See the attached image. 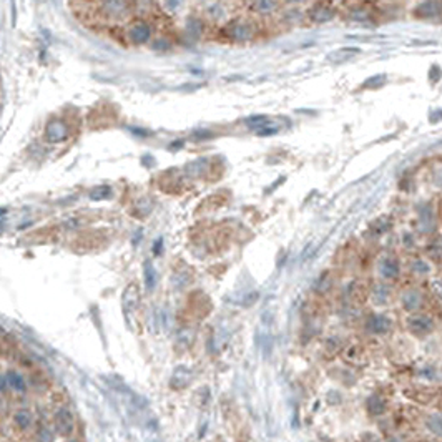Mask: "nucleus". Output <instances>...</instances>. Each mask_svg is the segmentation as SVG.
Wrapping results in <instances>:
<instances>
[{
    "label": "nucleus",
    "instance_id": "4468645a",
    "mask_svg": "<svg viewBox=\"0 0 442 442\" xmlns=\"http://www.w3.org/2000/svg\"><path fill=\"white\" fill-rule=\"evenodd\" d=\"M333 15H334V12H333L331 9H326L324 4L318 5L316 9L311 12V18H313L316 24H324V22H327V20H331Z\"/></svg>",
    "mask_w": 442,
    "mask_h": 442
},
{
    "label": "nucleus",
    "instance_id": "39448f33",
    "mask_svg": "<svg viewBox=\"0 0 442 442\" xmlns=\"http://www.w3.org/2000/svg\"><path fill=\"white\" fill-rule=\"evenodd\" d=\"M55 427L62 436H69L73 431V417L69 409H58L55 414Z\"/></svg>",
    "mask_w": 442,
    "mask_h": 442
},
{
    "label": "nucleus",
    "instance_id": "aec40b11",
    "mask_svg": "<svg viewBox=\"0 0 442 442\" xmlns=\"http://www.w3.org/2000/svg\"><path fill=\"white\" fill-rule=\"evenodd\" d=\"M386 83V75H376V77H371L367 82L363 85L364 89H379Z\"/></svg>",
    "mask_w": 442,
    "mask_h": 442
},
{
    "label": "nucleus",
    "instance_id": "6e6552de",
    "mask_svg": "<svg viewBox=\"0 0 442 442\" xmlns=\"http://www.w3.org/2000/svg\"><path fill=\"white\" fill-rule=\"evenodd\" d=\"M228 35L234 40H250L253 37V30L248 24L236 22L228 27Z\"/></svg>",
    "mask_w": 442,
    "mask_h": 442
},
{
    "label": "nucleus",
    "instance_id": "ddd939ff",
    "mask_svg": "<svg viewBox=\"0 0 442 442\" xmlns=\"http://www.w3.org/2000/svg\"><path fill=\"white\" fill-rule=\"evenodd\" d=\"M442 12V4H437V2H424L419 5L417 9V15L419 17H436L439 15V13Z\"/></svg>",
    "mask_w": 442,
    "mask_h": 442
},
{
    "label": "nucleus",
    "instance_id": "f03ea898",
    "mask_svg": "<svg viewBox=\"0 0 442 442\" xmlns=\"http://www.w3.org/2000/svg\"><path fill=\"white\" fill-rule=\"evenodd\" d=\"M245 123H246L248 128L256 130L259 135H273V133H276V128L271 125V120L268 117H263V115L246 118Z\"/></svg>",
    "mask_w": 442,
    "mask_h": 442
},
{
    "label": "nucleus",
    "instance_id": "f257e3e1",
    "mask_svg": "<svg viewBox=\"0 0 442 442\" xmlns=\"http://www.w3.org/2000/svg\"><path fill=\"white\" fill-rule=\"evenodd\" d=\"M434 327H436L434 321L429 316H426V314H412L407 319V329L417 338H424L427 334H431Z\"/></svg>",
    "mask_w": 442,
    "mask_h": 442
},
{
    "label": "nucleus",
    "instance_id": "6ab92c4d",
    "mask_svg": "<svg viewBox=\"0 0 442 442\" xmlns=\"http://www.w3.org/2000/svg\"><path fill=\"white\" fill-rule=\"evenodd\" d=\"M110 193H112L110 186H106V185H103V186H97V188H93V190H92L90 198H92V200H105L106 196L110 195Z\"/></svg>",
    "mask_w": 442,
    "mask_h": 442
},
{
    "label": "nucleus",
    "instance_id": "dca6fc26",
    "mask_svg": "<svg viewBox=\"0 0 442 442\" xmlns=\"http://www.w3.org/2000/svg\"><path fill=\"white\" fill-rule=\"evenodd\" d=\"M5 379L9 381V384L12 386V389H15V391H18V392H24L25 391V381H24V378L20 376L18 372H9L5 376Z\"/></svg>",
    "mask_w": 442,
    "mask_h": 442
},
{
    "label": "nucleus",
    "instance_id": "20e7f679",
    "mask_svg": "<svg viewBox=\"0 0 442 442\" xmlns=\"http://www.w3.org/2000/svg\"><path fill=\"white\" fill-rule=\"evenodd\" d=\"M424 429L431 434L432 437L442 439V411H434L427 414L424 419Z\"/></svg>",
    "mask_w": 442,
    "mask_h": 442
},
{
    "label": "nucleus",
    "instance_id": "423d86ee",
    "mask_svg": "<svg viewBox=\"0 0 442 442\" xmlns=\"http://www.w3.org/2000/svg\"><path fill=\"white\" fill-rule=\"evenodd\" d=\"M391 327H392V321L387 316H381V314L371 316L369 321H367V331L372 334H386L391 331Z\"/></svg>",
    "mask_w": 442,
    "mask_h": 442
},
{
    "label": "nucleus",
    "instance_id": "0eeeda50",
    "mask_svg": "<svg viewBox=\"0 0 442 442\" xmlns=\"http://www.w3.org/2000/svg\"><path fill=\"white\" fill-rule=\"evenodd\" d=\"M128 37L133 43H145L150 38V27L145 22H135L128 29Z\"/></svg>",
    "mask_w": 442,
    "mask_h": 442
},
{
    "label": "nucleus",
    "instance_id": "5701e85b",
    "mask_svg": "<svg viewBox=\"0 0 442 442\" xmlns=\"http://www.w3.org/2000/svg\"><path fill=\"white\" fill-rule=\"evenodd\" d=\"M387 442H407V440L404 437H401V436H392V437L387 439Z\"/></svg>",
    "mask_w": 442,
    "mask_h": 442
},
{
    "label": "nucleus",
    "instance_id": "412c9836",
    "mask_svg": "<svg viewBox=\"0 0 442 442\" xmlns=\"http://www.w3.org/2000/svg\"><path fill=\"white\" fill-rule=\"evenodd\" d=\"M414 271H419V273H429V264L423 263V261H417V263L412 264Z\"/></svg>",
    "mask_w": 442,
    "mask_h": 442
},
{
    "label": "nucleus",
    "instance_id": "f3484780",
    "mask_svg": "<svg viewBox=\"0 0 442 442\" xmlns=\"http://www.w3.org/2000/svg\"><path fill=\"white\" fill-rule=\"evenodd\" d=\"M13 421H15V424L18 427L25 429V427H30V424H32V414L29 411H25V409L17 411L15 416H13Z\"/></svg>",
    "mask_w": 442,
    "mask_h": 442
},
{
    "label": "nucleus",
    "instance_id": "2eb2a0df",
    "mask_svg": "<svg viewBox=\"0 0 442 442\" xmlns=\"http://www.w3.org/2000/svg\"><path fill=\"white\" fill-rule=\"evenodd\" d=\"M381 273H383L384 278H389V279L396 278L397 274H399V264H397V261L392 259V258L384 259V263L381 264Z\"/></svg>",
    "mask_w": 442,
    "mask_h": 442
},
{
    "label": "nucleus",
    "instance_id": "a211bd4d",
    "mask_svg": "<svg viewBox=\"0 0 442 442\" xmlns=\"http://www.w3.org/2000/svg\"><path fill=\"white\" fill-rule=\"evenodd\" d=\"M155 283H157V271L150 261H146L145 263V284L148 290H153Z\"/></svg>",
    "mask_w": 442,
    "mask_h": 442
},
{
    "label": "nucleus",
    "instance_id": "f8f14e48",
    "mask_svg": "<svg viewBox=\"0 0 442 442\" xmlns=\"http://www.w3.org/2000/svg\"><path fill=\"white\" fill-rule=\"evenodd\" d=\"M421 303H423V298H421V294L417 291H407L404 296H403V306L404 310L407 311H416L417 307L421 306Z\"/></svg>",
    "mask_w": 442,
    "mask_h": 442
},
{
    "label": "nucleus",
    "instance_id": "9d476101",
    "mask_svg": "<svg viewBox=\"0 0 442 442\" xmlns=\"http://www.w3.org/2000/svg\"><path fill=\"white\" fill-rule=\"evenodd\" d=\"M361 50L359 49H354V47H351V49H339V50H334L333 53H329L327 55V60L333 63H343L346 62V60L352 58L354 55H358Z\"/></svg>",
    "mask_w": 442,
    "mask_h": 442
},
{
    "label": "nucleus",
    "instance_id": "4be33fe9",
    "mask_svg": "<svg viewBox=\"0 0 442 442\" xmlns=\"http://www.w3.org/2000/svg\"><path fill=\"white\" fill-rule=\"evenodd\" d=\"M439 75H440L439 67H432V70L429 72V78H432V82H436V80L439 78Z\"/></svg>",
    "mask_w": 442,
    "mask_h": 442
},
{
    "label": "nucleus",
    "instance_id": "1a4fd4ad",
    "mask_svg": "<svg viewBox=\"0 0 442 442\" xmlns=\"http://www.w3.org/2000/svg\"><path fill=\"white\" fill-rule=\"evenodd\" d=\"M366 409H367V412L371 414V416H383V414H386V411H387V404H386V401L381 396H378V394H372V396L367 399Z\"/></svg>",
    "mask_w": 442,
    "mask_h": 442
},
{
    "label": "nucleus",
    "instance_id": "7ed1b4c3",
    "mask_svg": "<svg viewBox=\"0 0 442 442\" xmlns=\"http://www.w3.org/2000/svg\"><path fill=\"white\" fill-rule=\"evenodd\" d=\"M69 137V128L63 122L60 120H53V122L49 123L47 126V140L52 143H58V142H63Z\"/></svg>",
    "mask_w": 442,
    "mask_h": 442
},
{
    "label": "nucleus",
    "instance_id": "9b49d317",
    "mask_svg": "<svg viewBox=\"0 0 442 442\" xmlns=\"http://www.w3.org/2000/svg\"><path fill=\"white\" fill-rule=\"evenodd\" d=\"M191 381V374L190 371L186 369V367H178V369H175V372H173L171 376V386L176 387V389H182V387H185L186 384H188Z\"/></svg>",
    "mask_w": 442,
    "mask_h": 442
}]
</instances>
